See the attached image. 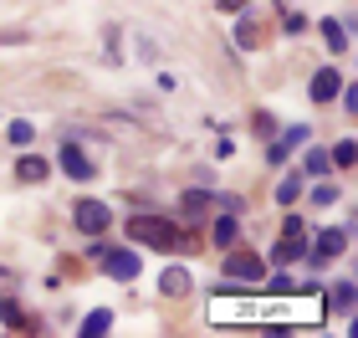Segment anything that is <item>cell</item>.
Listing matches in <instances>:
<instances>
[{"label": "cell", "mask_w": 358, "mask_h": 338, "mask_svg": "<svg viewBox=\"0 0 358 338\" xmlns=\"http://www.w3.org/2000/svg\"><path fill=\"white\" fill-rule=\"evenodd\" d=\"M123 231H128V241H138V246H149V251H185L189 246V241L179 236V225L164 220V216H134Z\"/></svg>", "instance_id": "cell-1"}, {"label": "cell", "mask_w": 358, "mask_h": 338, "mask_svg": "<svg viewBox=\"0 0 358 338\" xmlns=\"http://www.w3.org/2000/svg\"><path fill=\"white\" fill-rule=\"evenodd\" d=\"M72 216H77V231H87V236H103L108 225H113V211H108L103 200H77Z\"/></svg>", "instance_id": "cell-2"}, {"label": "cell", "mask_w": 358, "mask_h": 338, "mask_svg": "<svg viewBox=\"0 0 358 338\" xmlns=\"http://www.w3.org/2000/svg\"><path fill=\"white\" fill-rule=\"evenodd\" d=\"M276 262H297V256H307V225L302 220H287L282 225V241H276Z\"/></svg>", "instance_id": "cell-3"}, {"label": "cell", "mask_w": 358, "mask_h": 338, "mask_svg": "<svg viewBox=\"0 0 358 338\" xmlns=\"http://www.w3.org/2000/svg\"><path fill=\"white\" fill-rule=\"evenodd\" d=\"M262 256H251V251H231L225 256V277L231 282H262Z\"/></svg>", "instance_id": "cell-4"}, {"label": "cell", "mask_w": 358, "mask_h": 338, "mask_svg": "<svg viewBox=\"0 0 358 338\" xmlns=\"http://www.w3.org/2000/svg\"><path fill=\"white\" fill-rule=\"evenodd\" d=\"M103 267H108V277H118V282L138 277V256L134 251H103Z\"/></svg>", "instance_id": "cell-5"}, {"label": "cell", "mask_w": 358, "mask_h": 338, "mask_svg": "<svg viewBox=\"0 0 358 338\" xmlns=\"http://www.w3.org/2000/svg\"><path fill=\"white\" fill-rule=\"evenodd\" d=\"M343 251H348V231H322L317 246H313V262L322 267V262H333V256H343Z\"/></svg>", "instance_id": "cell-6"}, {"label": "cell", "mask_w": 358, "mask_h": 338, "mask_svg": "<svg viewBox=\"0 0 358 338\" xmlns=\"http://www.w3.org/2000/svg\"><path fill=\"white\" fill-rule=\"evenodd\" d=\"M46 174H52V164H46L41 154H21V159H15V180H26V185H41Z\"/></svg>", "instance_id": "cell-7"}, {"label": "cell", "mask_w": 358, "mask_h": 338, "mask_svg": "<svg viewBox=\"0 0 358 338\" xmlns=\"http://www.w3.org/2000/svg\"><path fill=\"white\" fill-rule=\"evenodd\" d=\"M62 174H72V180H92V159L77 149V143H67V149H62Z\"/></svg>", "instance_id": "cell-8"}, {"label": "cell", "mask_w": 358, "mask_h": 338, "mask_svg": "<svg viewBox=\"0 0 358 338\" xmlns=\"http://www.w3.org/2000/svg\"><path fill=\"white\" fill-rule=\"evenodd\" d=\"M338 87H343V72H333V67H322L317 77H313V103H328V98H338Z\"/></svg>", "instance_id": "cell-9"}, {"label": "cell", "mask_w": 358, "mask_h": 338, "mask_svg": "<svg viewBox=\"0 0 358 338\" xmlns=\"http://www.w3.org/2000/svg\"><path fill=\"white\" fill-rule=\"evenodd\" d=\"M159 293H164V297H185L189 293V272L185 267H169L164 277H159Z\"/></svg>", "instance_id": "cell-10"}, {"label": "cell", "mask_w": 358, "mask_h": 338, "mask_svg": "<svg viewBox=\"0 0 358 338\" xmlns=\"http://www.w3.org/2000/svg\"><path fill=\"white\" fill-rule=\"evenodd\" d=\"M108 328H113V313H108V308H97V313H87V323H83V333H87V338H103Z\"/></svg>", "instance_id": "cell-11"}, {"label": "cell", "mask_w": 358, "mask_h": 338, "mask_svg": "<svg viewBox=\"0 0 358 338\" xmlns=\"http://www.w3.org/2000/svg\"><path fill=\"white\" fill-rule=\"evenodd\" d=\"M297 143H302V128H292V134H287L282 143H271V149H266V159H271V164H282V159H287L292 149H297Z\"/></svg>", "instance_id": "cell-12"}, {"label": "cell", "mask_w": 358, "mask_h": 338, "mask_svg": "<svg viewBox=\"0 0 358 338\" xmlns=\"http://www.w3.org/2000/svg\"><path fill=\"white\" fill-rule=\"evenodd\" d=\"M205 211H210V195H205V190H189V195H185V216L205 220Z\"/></svg>", "instance_id": "cell-13"}, {"label": "cell", "mask_w": 358, "mask_h": 338, "mask_svg": "<svg viewBox=\"0 0 358 338\" xmlns=\"http://www.w3.org/2000/svg\"><path fill=\"white\" fill-rule=\"evenodd\" d=\"M322 36H328V46H333V52H343V46H348V31H343V21H322Z\"/></svg>", "instance_id": "cell-14"}, {"label": "cell", "mask_w": 358, "mask_h": 338, "mask_svg": "<svg viewBox=\"0 0 358 338\" xmlns=\"http://www.w3.org/2000/svg\"><path fill=\"white\" fill-rule=\"evenodd\" d=\"M215 241H220V246H231V241H236V216H231V211L215 220Z\"/></svg>", "instance_id": "cell-15"}, {"label": "cell", "mask_w": 358, "mask_h": 338, "mask_svg": "<svg viewBox=\"0 0 358 338\" xmlns=\"http://www.w3.org/2000/svg\"><path fill=\"white\" fill-rule=\"evenodd\" d=\"M353 139H343V143H333V154H328V164H353Z\"/></svg>", "instance_id": "cell-16"}, {"label": "cell", "mask_w": 358, "mask_h": 338, "mask_svg": "<svg viewBox=\"0 0 358 338\" xmlns=\"http://www.w3.org/2000/svg\"><path fill=\"white\" fill-rule=\"evenodd\" d=\"M297 190H302V180H297V174H287V180H282V190H276V200H282V205H292V200H297Z\"/></svg>", "instance_id": "cell-17"}, {"label": "cell", "mask_w": 358, "mask_h": 338, "mask_svg": "<svg viewBox=\"0 0 358 338\" xmlns=\"http://www.w3.org/2000/svg\"><path fill=\"white\" fill-rule=\"evenodd\" d=\"M0 313H6V323H10V328H31V323H26V313L15 308V302H0Z\"/></svg>", "instance_id": "cell-18"}, {"label": "cell", "mask_w": 358, "mask_h": 338, "mask_svg": "<svg viewBox=\"0 0 358 338\" xmlns=\"http://www.w3.org/2000/svg\"><path fill=\"white\" fill-rule=\"evenodd\" d=\"M302 169H307V174H322V169H328V154H322V149H313V154L302 159Z\"/></svg>", "instance_id": "cell-19"}, {"label": "cell", "mask_w": 358, "mask_h": 338, "mask_svg": "<svg viewBox=\"0 0 358 338\" xmlns=\"http://www.w3.org/2000/svg\"><path fill=\"white\" fill-rule=\"evenodd\" d=\"M333 302H338V308L348 313V308H353V282H338V293H333Z\"/></svg>", "instance_id": "cell-20"}, {"label": "cell", "mask_w": 358, "mask_h": 338, "mask_svg": "<svg viewBox=\"0 0 358 338\" xmlns=\"http://www.w3.org/2000/svg\"><path fill=\"white\" fill-rule=\"evenodd\" d=\"M31 134H36V128H31L26 118H21V123H10V143H31Z\"/></svg>", "instance_id": "cell-21"}, {"label": "cell", "mask_w": 358, "mask_h": 338, "mask_svg": "<svg viewBox=\"0 0 358 338\" xmlns=\"http://www.w3.org/2000/svg\"><path fill=\"white\" fill-rule=\"evenodd\" d=\"M313 200H317V205H333V200H338V190H333V185H317V190H313Z\"/></svg>", "instance_id": "cell-22"}, {"label": "cell", "mask_w": 358, "mask_h": 338, "mask_svg": "<svg viewBox=\"0 0 358 338\" xmlns=\"http://www.w3.org/2000/svg\"><path fill=\"white\" fill-rule=\"evenodd\" d=\"M251 0H220V10H246Z\"/></svg>", "instance_id": "cell-23"}]
</instances>
